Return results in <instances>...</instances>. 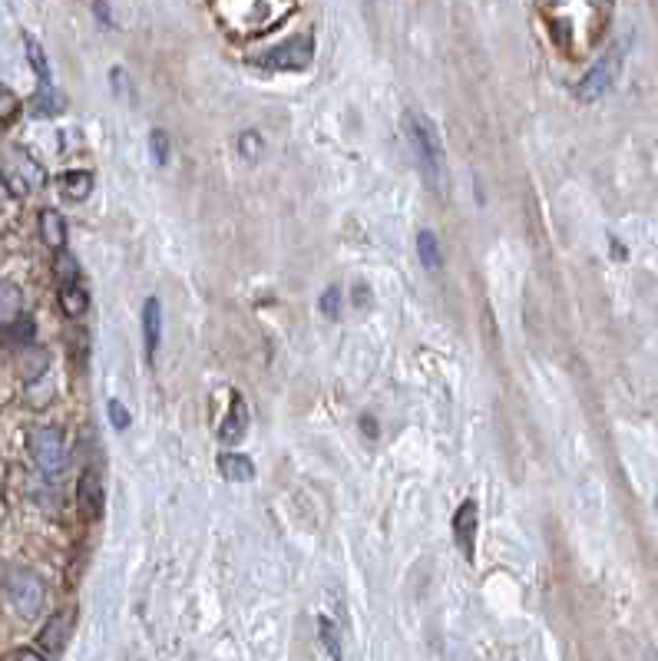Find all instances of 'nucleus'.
Here are the masks:
<instances>
[{"instance_id": "19", "label": "nucleus", "mask_w": 658, "mask_h": 661, "mask_svg": "<svg viewBox=\"0 0 658 661\" xmlns=\"http://www.w3.org/2000/svg\"><path fill=\"white\" fill-rule=\"evenodd\" d=\"M0 341L4 345H27V341H34V321H14V325H7V327H0Z\"/></svg>"}, {"instance_id": "22", "label": "nucleus", "mask_w": 658, "mask_h": 661, "mask_svg": "<svg viewBox=\"0 0 658 661\" xmlns=\"http://www.w3.org/2000/svg\"><path fill=\"white\" fill-rule=\"evenodd\" d=\"M318 311L324 317H338L341 315V288H338V285H331V288L324 291V295H321V298H318Z\"/></svg>"}, {"instance_id": "11", "label": "nucleus", "mask_w": 658, "mask_h": 661, "mask_svg": "<svg viewBox=\"0 0 658 661\" xmlns=\"http://www.w3.org/2000/svg\"><path fill=\"white\" fill-rule=\"evenodd\" d=\"M143 341H146V361L153 364L155 347L163 341V305H159V298H146V305H143Z\"/></svg>"}, {"instance_id": "4", "label": "nucleus", "mask_w": 658, "mask_h": 661, "mask_svg": "<svg viewBox=\"0 0 658 661\" xmlns=\"http://www.w3.org/2000/svg\"><path fill=\"white\" fill-rule=\"evenodd\" d=\"M311 60H314V40L311 36H292L288 44L258 56L255 64L265 66V70H308Z\"/></svg>"}, {"instance_id": "15", "label": "nucleus", "mask_w": 658, "mask_h": 661, "mask_svg": "<svg viewBox=\"0 0 658 661\" xmlns=\"http://www.w3.org/2000/svg\"><path fill=\"white\" fill-rule=\"evenodd\" d=\"M40 235L50 248H64L66 245V222L56 209H44L40 212Z\"/></svg>"}, {"instance_id": "20", "label": "nucleus", "mask_w": 658, "mask_h": 661, "mask_svg": "<svg viewBox=\"0 0 658 661\" xmlns=\"http://www.w3.org/2000/svg\"><path fill=\"white\" fill-rule=\"evenodd\" d=\"M318 635H321V642H324V648H328L331 658L341 661V638H338V628H334L331 618H318Z\"/></svg>"}, {"instance_id": "26", "label": "nucleus", "mask_w": 658, "mask_h": 661, "mask_svg": "<svg viewBox=\"0 0 658 661\" xmlns=\"http://www.w3.org/2000/svg\"><path fill=\"white\" fill-rule=\"evenodd\" d=\"M93 14L103 20V27H110V24H113V14H110V7H106V4H93Z\"/></svg>"}, {"instance_id": "23", "label": "nucleus", "mask_w": 658, "mask_h": 661, "mask_svg": "<svg viewBox=\"0 0 658 661\" xmlns=\"http://www.w3.org/2000/svg\"><path fill=\"white\" fill-rule=\"evenodd\" d=\"M149 153H153L155 165H165V159H169V139H165L163 129H153V133H149Z\"/></svg>"}, {"instance_id": "12", "label": "nucleus", "mask_w": 658, "mask_h": 661, "mask_svg": "<svg viewBox=\"0 0 658 661\" xmlns=\"http://www.w3.org/2000/svg\"><path fill=\"white\" fill-rule=\"evenodd\" d=\"M56 185H60V192H64L70 202H83L93 192V173L70 169V173H64L60 179H56Z\"/></svg>"}, {"instance_id": "17", "label": "nucleus", "mask_w": 658, "mask_h": 661, "mask_svg": "<svg viewBox=\"0 0 658 661\" xmlns=\"http://www.w3.org/2000/svg\"><path fill=\"white\" fill-rule=\"evenodd\" d=\"M417 255H421V262L427 265L430 272H437L440 265H444V255H440V242L434 232H421L417 235Z\"/></svg>"}, {"instance_id": "1", "label": "nucleus", "mask_w": 658, "mask_h": 661, "mask_svg": "<svg viewBox=\"0 0 658 661\" xmlns=\"http://www.w3.org/2000/svg\"><path fill=\"white\" fill-rule=\"evenodd\" d=\"M404 133H407V143H411L414 155H417V165H421L424 179L434 185V189H444V179H447V163H444V145L434 123L424 116L421 109H407L404 113Z\"/></svg>"}, {"instance_id": "9", "label": "nucleus", "mask_w": 658, "mask_h": 661, "mask_svg": "<svg viewBox=\"0 0 658 661\" xmlns=\"http://www.w3.org/2000/svg\"><path fill=\"white\" fill-rule=\"evenodd\" d=\"M76 496H80V509L90 519H103L106 513V493H103V480L96 470H83L80 486H76Z\"/></svg>"}, {"instance_id": "28", "label": "nucleus", "mask_w": 658, "mask_h": 661, "mask_svg": "<svg viewBox=\"0 0 658 661\" xmlns=\"http://www.w3.org/2000/svg\"><path fill=\"white\" fill-rule=\"evenodd\" d=\"M10 202V185H7V179H4V173H0V209Z\"/></svg>"}, {"instance_id": "2", "label": "nucleus", "mask_w": 658, "mask_h": 661, "mask_svg": "<svg viewBox=\"0 0 658 661\" xmlns=\"http://www.w3.org/2000/svg\"><path fill=\"white\" fill-rule=\"evenodd\" d=\"M30 453H34V463L40 466V473L50 476V480L70 466V446H66L64 430H56V426H37L30 434Z\"/></svg>"}, {"instance_id": "16", "label": "nucleus", "mask_w": 658, "mask_h": 661, "mask_svg": "<svg viewBox=\"0 0 658 661\" xmlns=\"http://www.w3.org/2000/svg\"><path fill=\"white\" fill-rule=\"evenodd\" d=\"M30 113H34V116H56V113H64V96H60L54 86H40Z\"/></svg>"}, {"instance_id": "18", "label": "nucleus", "mask_w": 658, "mask_h": 661, "mask_svg": "<svg viewBox=\"0 0 658 661\" xmlns=\"http://www.w3.org/2000/svg\"><path fill=\"white\" fill-rule=\"evenodd\" d=\"M24 44H27V60H30V66L37 70L40 86H50V64H46L44 46H40L37 40H34V36H24Z\"/></svg>"}, {"instance_id": "25", "label": "nucleus", "mask_w": 658, "mask_h": 661, "mask_svg": "<svg viewBox=\"0 0 658 661\" xmlns=\"http://www.w3.org/2000/svg\"><path fill=\"white\" fill-rule=\"evenodd\" d=\"M238 149H242V153H248V159H255V155H258V136H255V133H248V136L238 143Z\"/></svg>"}, {"instance_id": "14", "label": "nucleus", "mask_w": 658, "mask_h": 661, "mask_svg": "<svg viewBox=\"0 0 658 661\" xmlns=\"http://www.w3.org/2000/svg\"><path fill=\"white\" fill-rule=\"evenodd\" d=\"M20 308H24V295L14 281H4L0 278V327L14 325L20 317Z\"/></svg>"}, {"instance_id": "7", "label": "nucleus", "mask_w": 658, "mask_h": 661, "mask_svg": "<svg viewBox=\"0 0 658 661\" xmlns=\"http://www.w3.org/2000/svg\"><path fill=\"white\" fill-rule=\"evenodd\" d=\"M615 73H619V54L615 56H603L599 64L593 66V70L585 73V80L576 86V96L579 100H585V103H593V100H599L609 86H613V80H615Z\"/></svg>"}, {"instance_id": "27", "label": "nucleus", "mask_w": 658, "mask_h": 661, "mask_svg": "<svg viewBox=\"0 0 658 661\" xmlns=\"http://www.w3.org/2000/svg\"><path fill=\"white\" fill-rule=\"evenodd\" d=\"M14 661H46L44 655H37V652H30V648H20L17 655H14Z\"/></svg>"}, {"instance_id": "13", "label": "nucleus", "mask_w": 658, "mask_h": 661, "mask_svg": "<svg viewBox=\"0 0 658 661\" xmlns=\"http://www.w3.org/2000/svg\"><path fill=\"white\" fill-rule=\"evenodd\" d=\"M219 470L225 480L232 483H248L252 476H255V463L248 460V456H242V453H222L219 456Z\"/></svg>"}, {"instance_id": "3", "label": "nucleus", "mask_w": 658, "mask_h": 661, "mask_svg": "<svg viewBox=\"0 0 658 661\" xmlns=\"http://www.w3.org/2000/svg\"><path fill=\"white\" fill-rule=\"evenodd\" d=\"M4 596H7L10 608L17 612L20 618H37L40 608H44L46 589L44 582L27 569H10L7 579H4Z\"/></svg>"}, {"instance_id": "21", "label": "nucleus", "mask_w": 658, "mask_h": 661, "mask_svg": "<svg viewBox=\"0 0 658 661\" xmlns=\"http://www.w3.org/2000/svg\"><path fill=\"white\" fill-rule=\"evenodd\" d=\"M20 116V100L17 93L7 90V86H0V123H14Z\"/></svg>"}, {"instance_id": "6", "label": "nucleus", "mask_w": 658, "mask_h": 661, "mask_svg": "<svg viewBox=\"0 0 658 661\" xmlns=\"http://www.w3.org/2000/svg\"><path fill=\"white\" fill-rule=\"evenodd\" d=\"M476 529H480V506H476V499H464L454 513V539L466 559H474L476 553Z\"/></svg>"}, {"instance_id": "8", "label": "nucleus", "mask_w": 658, "mask_h": 661, "mask_svg": "<svg viewBox=\"0 0 658 661\" xmlns=\"http://www.w3.org/2000/svg\"><path fill=\"white\" fill-rule=\"evenodd\" d=\"M245 434H248V404L242 394H232L229 414H225V420L219 424V440L225 446H235L245 440Z\"/></svg>"}, {"instance_id": "10", "label": "nucleus", "mask_w": 658, "mask_h": 661, "mask_svg": "<svg viewBox=\"0 0 658 661\" xmlns=\"http://www.w3.org/2000/svg\"><path fill=\"white\" fill-rule=\"evenodd\" d=\"M70 635H74V608H66L60 616H54L46 622V628L40 632V645H44L50 655H60L70 642Z\"/></svg>"}, {"instance_id": "5", "label": "nucleus", "mask_w": 658, "mask_h": 661, "mask_svg": "<svg viewBox=\"0 0 658 661\" xmlns=\"http://www.w3.org/2000/svg\"><path fill=\"white\" fill-rule=\"evenodd\" d=\"M56 278H60V305L70 317H80L86 311V288H83L80 278V265H76L74 255H60L56 258Z\"/></svg>"}, {"instance_id": "24", "label": "nucleus", "mask_w": 658, "mask_h": 661, "mask_svg": "<svg viewBox=\"0 0 658 661\" xmlns=\"http://www.w3.org/2000/svg\"><path fill=\"white\" fill-rule=\"evenodd\" d=\"M106 414H110V420H113V426H116V430H126L129 426V410L123 407V404H119V400H110V404H106Z\"/></svg>"}]
</instances>
